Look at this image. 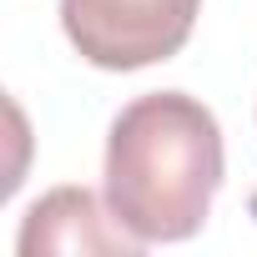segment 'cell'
<instances>
[{
  "label": "cell",
  "instance_id": "cell-1",
  "mask_svg": "<svg viewBox=\"0 0 257 257\" xmlns=\"http://www.w3.org/2000/svg\"><path fill=\"white\" fill-rule=\"evenodd\" d=\"M222 187V126L187 91L121 106L106 137V207L137 242H187Z\"/></svg>",
  "mask_w": 257,
  "mask_h": 257
},
{
  "label": "cell",
  "instance_id": "cell-2",
  "mask_svg": "<svg viewBox=\"0 0 257 257\" xmlns=\"http://www.w3.org/2000/svg\"><path fill=\"white\" fill-rule=\"evenodd\" d=\"M202 16V0H61V31L101 71L172 61Z\"/></svg>",
  "mask_w": 257,
  "mask_h": 257
},
{
  "label": "cell",
  "instance_id": "cell-3",
  "mask_svg": "<svg viewBox=\"0 0 257 257\" xmlns=\"http://www.w3.org/2000/svg\"><path fill=\"white\" fill-rule=\"evenodd\" d=\"M16 247H21V257H41V252H142L147 242L126 232L116 222V212L101 207L96 192L56 187L26 212Z\"/></svg>",
  "mask_w": 257,
  "mask_h": 257
}]
</instances>
